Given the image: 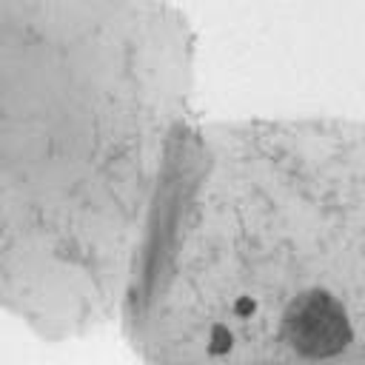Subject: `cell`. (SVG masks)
I'll list each match as a JSON object with an SVG mask.
<instances>
[{
  "label": "cell",
  "mask_w": 365,
  "mask_h": 365,
  "mask_svg": "<svg viewBox=\"0 0 365 365\" xmlns=\"http://www.w3.org/2000/svg\"><path fill=\"white\" fill-rule=\"evenodd\" d=\"M282 339L305 359H328L348 348L351 322L342 302L325 288L299 291L282 314Z\"/></svg>",
  "instance_id": "obj_1"
},
{
  "label": "cell",
  "mask_w": 365,
  "mask_h": 365,
  "mask_svg": "<svg viewBox=\"0 0 365 365\" xmlns=\"http://www.w3.org/2000/svg\"><path fill=\"white\" fill-rule=\"evenodd\" d=\"M231 348V334L225 325H214L211 328V354H225Z\"/></svg>",
  "instance_id": "obj_2"
},
{
  "label": "cell",
  "mask_w": 365,
  "mask_h": 365,
  "mask_svg": "<svg viewBox=\"0 0 365 365\" xmlns=\"http://www.w3.org/2000/svg\"><path fill=\"white\" fill-rule=\"evenodd\" d=\"M234 308H237L240 314H251V311H254V302H251V299H240Z\"/></svg>",
  "instance_id": "obj_3"
}]
</instances>
